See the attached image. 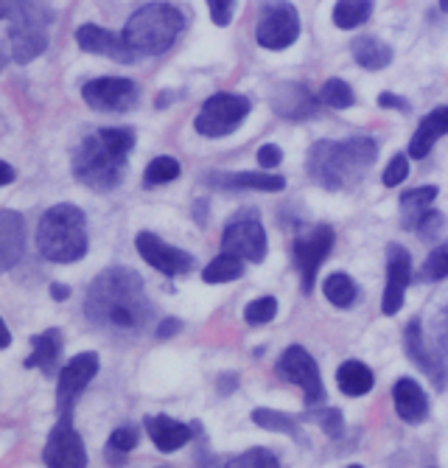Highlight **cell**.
Wrapping results in <instances>:
<instances>
[{"label":"cell","instance_id":"cell-1","mask_svg":"<svg viewBox=\"0 0 448 468\" xmlns=\"http://www.w3.org/2000/svg\"><path fill=\"white\" fill-rule=\"evenodd\" d=\"M85 314L99 331L115 336L141 334L151 320V303L146 297L143 278L127 267L104 270L88 292Z\"/></svg>","mask_w":448,"mask_h":468},{"label":"cell","instance_id":"cell-2","mask_svg":"<svg viewBox=\"0 0 448 468\" xmlns=\"http://www.w3.org/2000/svg\"><path fill=\"white\" fill-rule=\"evenodd\" d=\"M135 146V130L107 126L85 138L73 152V175L93 191H112L127 175V154Z\"/></svg>","mask_w":448,"mask_h":468},{"label":"cell","instance_id":"cell-3","mask_svg":"<svg viewBox=\"0 0 448 468\" xmlns=\"http://www.w3.org/2000/svg\"><path fill=\"white\" fill-rule=\"evenodd\" d=\"M379 144L368 135H356L348 141H319L308 152V175L322 188H348L359 183L364 172L376 163Z\"/></svg>","mask_w":448,"mask_h":468},{"label":"cell","instance_id":"cell-4","mask_svg":"<svg viewBox=\"0 0 448 468\" xmlns=\"http://www.w3.org/2000/svg\"><path fill=\"white\" fill-rule=\"evenodd\" d=\"M36 250L46 261L73 264L88 255V217L85 210L62 202L48 207L36 225Z\"/></svg>","mask_w":448,"mask_h":468},{"label":"cell","instance_id":"cell-5","mask_svg":"<svg viewBox=\"0 0 448 468\" xmlns=\"http://www.w3.org/2000/svg\"><path fill=\"white\" fill-rule=\"evenodd\" d=\"M182 28H185V17L177 6L146 4L127 20L120 34H124L127 46L138 57H157V54H166L174 46Z\"/></svg>","mask_w":448,"mask_h":468},{"label":"cell","instance_id":"cell-6","mask_svg":"<svg viewBox=\"0 0 448 468\" xmlns=\"http://www.w3.org/2000/svg\"><path fill=\"white\" fill-rule=\"evenodd\" d=\"M9 20H12L9 46H12V59L17 65H28L39 54H46L48 26L54 20V12L46 6V0H23L20 9Z\"/></svg>","mask_w":448,"mask_h":468},{"label":"cell","instance_id":"cell-7","mask_svg":"<svg viewBox=\"0 0 448 468\" xmlns=\"http://www.w3.org/2000/svg\"><path fill=\"white\" fill-rule=\"evenodd\" d=\"M250 110H253V104L247 96L216 93L202 104V110L193 121V130L202 138H224V135L238 130V126L244 123V118L250 115Z\"/></svg>","mask_w":448,"mask_h":468},{"label":"cell","instance_id":"cell-8","mask_svg":"<svg viewBox=\"0 0 448 468\" xmlns=\"http://www.w3.org/2000/svg\"><path fill=\"white\" fill-rule=\"evenodd\" d=\"M222 250L238 255L244 261H253V264H261L266 259L269 241H266V230L261 225V217L255 207H244L235 217H230V222L222 233Z\"/></svg>","mask_w":448,"mask_h":468},{"label":"cell","instance_id":"cell-9","mask_svg":"<svg viewBox=\"0 0 448 468\" xmlns=\"http://www.w3.org/2000/svg\"><path fill=\"white\" fill-rule=\"evenodd\" d=\"M297 37H300V17L289 0H272V4L264 6L258 26H255V39L261 48L283 51L295 46Z\"/></svg>","mask_w":448,"mask_h":468},{"label":"cell","instance_id":"cell-10","mask_svg":"<svg viewBox=\"0 0 448 468\" xmlns=\"http://www.w3.org/2000/svg\"><path fill=\"white\" fill-rule=\"evenodd\" d=\"M81 99H85L88 107L99 110V112H127L138 104L141 90L132 79L124 76H104V79H93L81 88Z\"/></svg>","mask_w":448,"mask_h":468},{"label":"cell","instance_id":"cell-11","mask_svg":"<svg viewBox=\"0 0 448 468\" xmlns=\"http://www.w3.org/2000/svg\"><path fill=\"white\" fill-rule=\"evenodd\" d=\"M277 376L297 385L306 393V401L311 407L325 404V388H322V378H319V367L303 346H289L287 351H283V356L277 362Z\"/></svg>","mask_w":448,"mask_h":468},{"label":"cell","instance_id":"cell-12","mask_svg":"<svg viewBox=\"0 0 448 468\" xmlns=\"http://www.w3.org/2000/svg\"><path fill=\"white\" fill-rule=\"evenodd\" d=\"M43 460L51 468H81V465H88L85 441H81V435L73 430L70 412H65L57 427L51 430L48 443L43 449Z\"/></svg>","mask_w":448,"mask_h":468},{"label":"cell","instance_id":"cell-13","mask_svg":"<svg viewBox=\"0 0 448 468\" xmlns=\"http://www.w3.org/2000/svg\"><path fill=\"white\" fill-rule=\"evenodd\" d=\"M403 348H406V356H410L432 378V385L437 390H445V385H448L445 359L437 351V346L432 348V343H429L426 334H423V323L418 317L410 320V325H406V331H403Z\"/></svg>","mask_w":448,"mask_h":468},{"label":"cell","instance_id":"cell-14","mask_svg":"<svg viewBox=\"0 0 448 468\" xmlns=\"http://www.w3.org/2000/svg\"><path fill=\"white\" fill-rule=\"evenodd\" d=\"M135 247H138L141 259H143L149 267H154L157 272L169 275V278H174V275H185V272H191V270H193V264H196L191 252H185V250H180V247L166 244L160 236H154V233H149V230L138 233Z\"/></svg>","mask_w":448,"mask_h":468},{"label":"cell","instance_id":"cell-15","mask_svg":"<svg viewBox=\"0 0 448 468\" xmlns=\"http://www.w3.org/2000/svg\"><path fill=\"white\" fill-rule=\"evenodd\" d=\"M331 247H334V230L328 225H317L295 241V261L300 270L303 292H311L317 281V270L331 255Z\"/></svg>","mask_w":448,"mask_h":468},{"label":"cell","instance_id":"cell-16","mask_svg":"<svg viewBox=\"0 0 448 468\" xmlns=\"http://www.w3.org/2000/svg\"><path fill=\"white\" fill-rule=\"evenodd\" d=\"M96 373H99V354H93V351L76 354L59 370V381H57V407H59V415L73 410L76 399L85 393V388L90 385Z\"/></svg>","mask_w":448,"mask_h":468},{"label":"cell","instance_id":"cell-17","mask_svg":"<svg viewBox=\"0 0 448 468\" xmlns=\"http://www.w3.org/2000/svg\"><path fill=\"white\" fill-rule=\"evenodd\" d=\"M412 281V255L406 252V247L401 244H390L387 247V286H384V297H381V312L384 314H398L403 306V292Z\"/></svg>","mask_w":448,"mask_h":468},{"label":"cell","instance_id":"cell-18","mask_svg":"<svg viewBox=\"0 0 448 468\" xmlns=\"http://www.w3.org/2000/svg\"><path fill=\"white\" fill-rule=\"evenodd\" d=\"M76 42H78V48L81 51H88V54H99V57H109L115 62H135L141 59L130 46H127V39L124 34H115L109 28H101V26H93V23H85V26H78L76 28Z\"/></svg>","mask_w":448,"mask_h":468},{"label":"cell","instance_id":"cell-19","mask_svg":"<svg viewBox=\"0 0 448 468\" xmlns=\"http://www.w3.org/2000/svg\"><path fill=\"white\" fill-rule=\"evenodd\" d=\"M26 250V222L17 210H0V272H9Z\"/></svg>","mask_w":448,"mask_h":468},{"label":"cell","instance_id":"cell-20","mask_svg":"<svg viewBox=\"0 0 448 468\" xmlns=\"http://www.w3.org/2000/svg\"><path fill=\"white\" fill-rule=\"evenodd\" d=\"M143 427L151 438V443L162 452V454H172L177 449H182L191 438H193V430L188 423L177 420V418H169V415H149L143 420Z\"/></svg>","mask_w":448,"mask_h":468},{"label":"cell","instance_id":"cell-21","mask_svg":"<svg viewBox=\"0 0 448 468\" xmlns=\"http://www.w3.org/2000/svg\"><path fill=\"white\" fill-rule=\"evenodd\" d=\"M392 401H395L398 418L406 420V423H421L429 415V399H426L423 388L418 385L415 378H410V376H403V378L395 381Z\"/></svg>","mask_w":448,"mask_h":468},{"label":"cell","instance_id":"cell-22","mask_svg":"<svg viewBox=\"0 0 448 468\" xmlns=\"http://www.w3.org/2000/svg\"><path fill=\"white\" fill-rule=\"evenodd\" d=\"M272 110L283 118H317L319 115V101L303 88V84H283L272 96Z\"/></svg>","mask_w":448,"mask_h":468},{"label":"cell","instance_id":"cell-23","mask_svg":"<svg viewBox=\"0 0 448 468\" xmlns=\"http://www.w3.org/2000/svg\"><path fill=\"white\" fill-rule=\"evenodd\" d=\"M62 331L59 328H48L43 334H34L31 336V356L26 359L28 370H43L46 376L57 373V362L62 356Z\"/></svg>","mask_w":448,"mask_h":468},{"label":"cell","instance_id":"cell-24","mask_svg":"<svg viewBox=\"0 0 448 468\" xmlns=\"http://www.w3.org/2000/svg\"><path fill=\"white\" fill-rule=\"evenodd\" d=\"M443 135H448V107L432 110V112L418 123V130H415V135H412V141H410V157L423 160V157L432 152V146H434Z\"/></svg>","mask_w":448,"mask_h":468},{"label":"cell","instance_id":"cell-25","mask_svg":"<svg viewBox=\"0 0 448 468\" xmlns=\"http://www.w3.org/2000/svg\"><path fill=\"white\" fill-rule=\"evenodd\" d=\"M208 183L216 188H250V191H283L287 180L277 175L235 172V175H208Z\"/></svg>","mask_w":448,"mask_h":468},{"label":"cell","instance_id":"cell-26","mask_svg":"<svg viewBox=\"0 0 448 468\" xmlns=\"http://www.w3.org/2000/svg\"><path fill=\"white\" fill-rule=\"evenodd\" d=\"M350 54L364 70H384L392 62V48L379 37H356L350 42Z\"/></svg>","mask_w":448,"mask_h":468},{"label":"cell","instance_id":"cell-27","mask_svg":"<svg viewBox=\"0 0 448 468\" xmlns=\"http://www.w3.org/2000/svg\"><path fill=\"white\" fill-rule=\"evenodd\" d=\"M337 381H339V390L345 393V396H364V393H370L373 390V385H376V376H373V370L364 365V362H359V359H348V362H342L339 365V370H337Z\"/></svg>","mask_w":448,"mask_h":468},{"label":"cell","instance_id":"cell-28","mask_svg":"<svg viewBox=\"0 0 448 468\" xmlns=\"http://www.w3.org/2000/svg\"><path fill=\"white\" fill-rule=\"evenodd\" d=\"M437 199V186H421V188H412L401 197V217H403V228H415L418 217L423 210H429V205Z\"/></svg>","mask_w":448,"mask_h":468},{"label":"cell","instance_id":"cell-29","mask_svg":"<svg viewBox=\"0 0 448 468\" xmlns=\"http://www.w3.org/2000/svg\"><path fill=\"white\" fill-rule=\"evenodd\" d=\"M322 292H325V297H328V301H331L337 309H348V306H353V303H356V297H359V286H356V281H353L350 275H345V272H334V275L325 278Z\"/></svg>","mask_w":448,"mask_h":468},{"label":"cell","instance_id":"cell-30","mask_svg":"<svg viewBox=\"0 0 448 468\" xmlns=\"http://www.w3.org/2000/svg\"><path fill=\"white\" fill-rule=\"evenodd\" d=\"M370 15H373V0H339L334 6V23L342 31L359 28L361 23H368Z\"/></svg>","mask_w":448,"mask_h":468},{"label":"cell","instance_id":"cell-31","mask_svg":"<svg viewBox=\"0 0 448 468\" xmlns=\"http://www.w3.org/2000/svg\"><path fill=\"white\" fill-rule=\"evenodd\" d=\"M244 275V259L233 252H222L205 270H202V281L205 283H230Z\"/></svg>","mask_w":448,"mask_h":468},{"label":"cell","instance_id":"cell-32","mask_svg":"<svg viewBox=\"0 0 448 468\" xmlns=\"http://www.w3.org/2000/svg\"><path fill=\"white\" fill-rule=\"evenodd\" d=\"M253 420L258 423L261 430H269V432H283V435H289L295 441H303L300 435V427H297V420L287 412H275V410H253Z\"/></svg>","mask_w":448,"mask_h":468},{"label":"cell","instance_id":"cell-33","mask_svg":"<svg viewBox=\"0 0 448 468\" xmlns=\"http://www.w3.org/2000/svg\"><path fill=\"white\" fill-rule=\"evenodd\" d=\"M180 177V163L172 157V154H160V157H154L149 165H146V172H143V183L149 186V188H154V186H166V183H172V180H177Z\"/></svg>","mask_w":448,"mask_h":468},{"label":"cell","instance_id":"cell-34","mask_svg":"<svg viewBox=\"0 0 448 468\" xmlns=\"http://www.w3.org/2000/svg\"><path fill=\"white\" fill-rule=\"evenodd\" d=\"M319 101H322L325 107H334V110H348V107H353L356 96H353V90H350V84H348V81H342V79H328V81L322 84V90H319Z\"/></svg>","mask_w":448,"mask_h":468},{"label":"cell","instance_id":"cell-35","mask_svg":"<svg viewBox=\"0 0 448 468\" xmlns=\"http://www.w3.org/2000/svg\"><path fill=\"white\" fill-rule=\"evenodd\" d=\"M303 420L319 423V430H322V432H328L331 438H342V430H345L342 412L334 410V407H325V404H314V410H308V412L303 415Z\"/></svg>","mask_w":448,"mask_h":468},{"label":"cell","instance_id":"cell-36","mask_svg":"<svg viewBox=\"0 0 448 468\" xmlns=\"http://www.w3.org/2000/svg\"><path fill=\"white\" fill-rule=\"evenodd\" d=\"M138 441H141L138 427H132V423H124V427H118L109 435V441H107V457H112V454H130L138 446Z\"/></svg>","mask_w":448,"mask_h":468},{"label":"cell","instance_id":"cell-37","mask_svg":"<svg viewBox=\"0 0 448 468\" xmlns=\"http://www.w3.org/2000/svg\"><path fill=\"white\" fill-rule=\"evenodd\" d=\"M277 314V301L275 297H258V301H253L247 309H244V320H247L250 325H266L272 323Z\"/></svg>","mask_w":448,"mask_h":468},{"label":"cell","instance_id":"cell-38","mask_svg":"<svg viewBox=\"0 0 448 468\" xmlns=\"http://www.w3.org/2000/svg\"><path fill=\"white\" fill-rule=\"evenodd\" d=\"M443 228H445V217L440 214V210H423V214L418 217V222H415V233L423 239V241H437V236L443 233Z\"/></svg>","mask_w":448,"mask_h":468},{"label":"cell","instance_id":"cell-39","mask_svg":"<svg viewBox=\"0 0 448 468\" xmlns=\"http://www.w3.org/2000/svg\"><path fill=\"white\" fill-rule=\"evenodd\" d=\"M423 278L426 281H443L448 278V244H440L429 252V259L423 264Z\"/></svg>","mask_w":448,"mask_h":468},{"label":"cell","instance_id":"cell-40","mask_svg":"<svg viewBox=\"0 0 448 468\" xmlns=\"http://www.w3.org/2000/svg\"><path fill=\"white\" fill-rule=\"evenodd\" d=\"M406 175H410V154H395L384 168V186L387 188L401 186L406 180Z\"/></svg>","mask_w":448,"mask_h":468},{"label":"cell","instance_id":"cell-41","mask_svg":"<svg viewBox=\"0 0 448 468\" xmlns=\"http://www.w3.org/2000/svg\"><path fill=\"white\" fill-rule=\"evenodd\" d=\"M277 463H280V457L269 449H250V452H244L230 460V465H269V468H275Z\"/></svg>","mask_w":448,"mask_h":468},{"label":"cell","instance_id":"cell-42","mask_svg":"<svg viewBox=\"0 0 448 468\" xmlns=\"http://www.w3.org/2000/svg\"><path fill=\"white\" fill-rule=\"evenodd\" d=\"M208 9H211V20L216 26H230L233 15H235V0H208Z\"/></svg>","mask_w":448,"mask_h":468},{"label":"cell","instance_id":"cell-43","mask_svg":"<svg viewBox=\"0 0 448 468\" xmlns=\"http://www.w3.org/2000/svg\"><path fill=\"white\" fill-rule=\"evenodd\" d=\"M434 346L443 354V359L448 362V306L434 317Z\"/></svg>","mask_w":448,"mask_h":468},{"label":"cell","instance_id":"cell-44","mask_svg":"<svg viewBox=\"0 0 448 468\" xmlns=\"http://www.w3.org/2000/svg\"><path fill=\"white\" fill-rule=\"evenodd\" d=\"M280 160H283L280 146L266 144V146H261V149H258V165H264V168H275V165H280Z\"/></svg>","mask_w":448,"mask_h":468},{"label":"cell","instance_id":"cell-45","mask_svg":"<svg viewBox=\"0 0 448 468\" xmlns=\"http://www.w3.org/2000/svg\"><path fill=\"white\" fill-rule=\"evenodd\" d=\"M180 331H182V320H177V317H162L157 323V328H154L157 339H169V336H174Z\"/></svg>","mask_w":448,"mask_h":468},{"label":"cell","instance_id":"cell-46","mask_svg":"<svg viewBox=\"0 0 448 468\" xmlns=\"http://www.w3.org/2000/svg\"><path fill=\"white\" fill-rule=\"evenodd\" d=\"M379 104H381V107H387V110L410 112V101L401 99V96H395V93H381V96H379Z\"/></svg>","mask_w":448,"mask_h":468},{"label":"cell","instance_id":"cell-47","mask_svg":"<svg viewBox=\"0 0 448 468\" xmlns=\"http://www.w3.org/2000/svg\"><path fill=\"white\" fill-rule=\"evenodd\" d=\"M15 168L9 165V163H4V160H0V188H4V186H9V183H15Z\"/></svg>","mask_w":448,"mask_h":468},{"label":"cell","instance_id":"cell-48","mask_svg":"<svg viewBox=\"0 0 448 468\" xmlns=\"http://www.w3.org/2000/svg\"><path fill=\"white\" fill-rule=\"evenodd\" d=\"M23 0H0V17H12L20 9Z\"/></svg>","mask_w":448,"mask_h":468},{"label":"cell","instance_id":"cell-49","mask_svg":"<svg viewBox=\"0 0 448 468\" xmlns=\"http://www.w3.org/2000/svg\"><path fill=\"white\" fill-rule=\"evenodd\" d=\"M51 297H54V301H68V297H70V286H65V283H51Z\"/></svg>","mask_w":448,"mask_h":468},{"label":"cell","instance_id":"cell-50","mask_svg":"<svg viewBox=\"0 0 448 468\" xmlns=\"http://www.w3.org/2000/svg\"><path fill=\"white\" fill-rule=\"evenodd\" d=\"M9 346H12V331L4 320H0V348H9Z\"/></svg>","mask_w":448,"mask_h":468},{"label":"cell","instance_id":"cell-51","mask_svg":"<svg viewBox=\"0 0 448 468\" xmlns=\"http://www.w3.org/2000/svg\"><path fill=\"white\" fill-rule=\"evenodd\" d=\"M235 385H238V376L227 373V376H222V385H219V390H222V393H230Z\"/></svg>","mask_w":448,"mask_h":468},{"label":"cell","instance_id":"cell-52","mask_svg":"<svg viewBox=\"0 0 448 468\" xmlns=\"http://www.w3.org/2000/svg\"><path fill=\"white\" fill-rule=\"evenodd\" d=\"M4 68H6V57H4V54H0V70H4Z\"/></svg>","mask_w":448,"mask_h":468},{"label":"cell","instance_id":"cell-53","mask_svg":"<svg viewBox=\"0 0 448 468\" xmlns=\"http://www.w3.org/2000/svg\"><path fill=\"white\" fill-rule=\"evenodd\" d=\"M440 9H443V12H448V0H440Z\"/></svg>","mask_w":448,"mask_h":468}]
</instances>
